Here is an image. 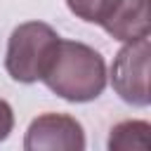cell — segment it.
Masks as SVG:
<instances>
[{
    "label": "cell",
    "mask_w": 151,
    "mask_h": 151,
    "mask_svg": "<svg viewBox=\"0 0 151 151\" xmlns=\"http://www.w3.org/2000/svg\"><path fill=\"white\" fill-rule=\"evenodd\" d=\"M106 78L104 57L94 47L59 38L57 52L42 76V83L57 97L73 104H85L104 92Z\"/></svg>",
    "instance_id": "cell-1"
},
{
    "label": "cell",
    "mask_w": 151,
    "mask_h": 151,
    "mask_svg": "<svg viewBox=\"0 0 151 151\" xmlns=\"http://www.w3.org/2000/svg\"><path fill=\"white\" fill-rule=\"evenodd\" d=\"M59 45V33L45 21L19 24L7 42L5 68L12 80L31 85L42 80Z\"/></svg>",
    "instance_id": "cell-2"
},
{
    "label": "cell",
    "mask_w": 151,
    "mask_h": 151,
    "mask_svg": "<svg viewBox=\"0 0 151 151\" xmlns=\"http://www.w3.org/2000/svg\"><path fill=\"white\" fill-rule=\"evenodd\" d=\"M149 57L151 45L149 38H139L125 42L111 64V85L116 94L132 106H149Z\"/></svg>",
    "instance_id": "cell-3"
},
{
    "label": "cell",
    "mask_w": 151,
    "mask_h": 151,
    "mask_svg": "<svg viewBox=\"0 0 151 151\" xmlns=\"http://www.w3.org/2000/svg\"><path fill=\"white\" fill-rule=\"evenodd\" d=\"M26 151H83L85 130L66 113H42L38 116L24 137Z\"/></svg>",
    "instance_id": "cell-4"
},
{
    "label": "cell",
    "mask_w": 151,
    "mask_h": 151,
    "mask_svg": "<svg viewBox=\"0 0 151 151\" xmlns=\"http://www.w3.org/2000/svg\"><path fill=\"white\" fill-rule=\"evenodd\" d=\"M101 28L120 42L149 38L151 31L149 0H118L111 14L101 21Z\"/></svg>",
    "instance_id": "cell-5"
},
{
    "label": "cell",
    "mask_w": 151,
    "mask_h": 151,
    "mask_svg": "<svg viewBox=\"0 0 151 151\" xmlns=\"http://www.w3.org/2000/svg\"><path fill=\"white\" fill-rule=\"evenodd\" d=\"M109 149L111 151H149L151 149V125L146 120H123L111 127L109 134Z\"/></svg>",
    "instance_id": "cell-6"
},
{
    "label": "cell",
    "mask_w": 151,
    "mask_h": 151,
    "mask_svg": "<svg viewBox=\"0 0 151 151\" xmlns=\"http://www.w3.org/2000/svg\"><path fill=\"white\" fill-rule=\"evenodd\" d=\"M118 0H66L68 9L83 19V21H90V24H99L111 14V9L116 7Z\"/></svg>",
    "instance_id": "cell-7"
},
{
    "label": "cell",
    "mask_w": 151,
    "mask_h": 151,
    "mask_svg": "<svg viewBox=\"0 0 151 151\" xmlns=\"http://www.w3.org/2000/svg\"><path fill=\"white\" fill-rule=\"evenodd\" d=\"M12 127H14V111L5 99H0V142L9 137Z\"/></svg>",
    "instance_id": "cell-8"
}]
</instances>
